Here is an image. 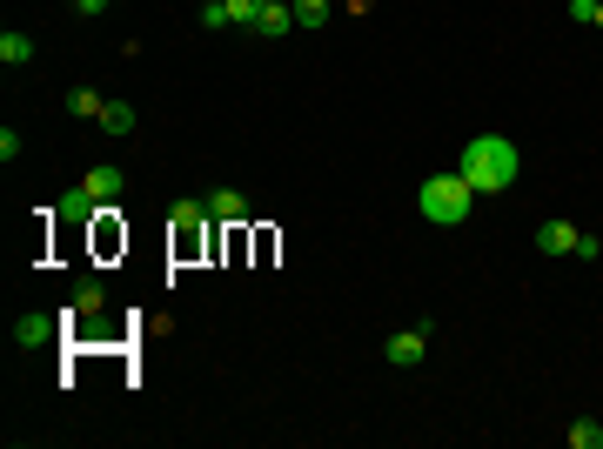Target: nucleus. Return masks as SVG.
<instances>
[{"instance_id": "obj_6", "label": "nucleus", "mask_w": 603, "mask_h": 449, "mask_svg": "<svg viewBox=\"0 0 603 449\" xmlns=\"http://www.w3.org/2000/svg\"><path fill=\"white\" fill-rule=\"evenodd\" d=\"M201 222H208V202H175L168 208V228H175L181 248H201Z\"/></svg>"}, {"instance_id": "obj_5", "label": "nucleus", "mask_w": 603, "mask_h": 449, "mask_svg": "<svg viewBox=\"0 0 603 449\" xmlns=\"http://www.w3.org/2000/svg\"><path fill=\"white\" fill-rule=\"evenodd\" d=\"M289 27H295V0H262V14H255L248 34H255V41H282Z\"/></svg>"}, {"instance_id": "obj_19", "label": "nucleus", "mask_w": 603, "mask_h": 449, "mask_svg": "<svg viewBox=\"0 0 603 449\" xmlns=\"http://www.w3.org/2000/svg\"><path fill=\"white\" fill-rule=\"evenodd\" d=\"M74 7H81V14H88V21H94V14H101V7H108V0H74Z\"/></svg>"}, {"instance_id": "obj_14", "label": "nucleus", "mask_w": 603, "mask_h": 449, "mask_svg": "<svg viewBox=\"0 0 603 449\" xmlns=\"http://www.w3.org/2000/svg\"><path fill=\"white\" fill-rule=\"evenodd\" d=\"M570 449H603V423L597 416H577V423H570Z\"/></svg>"}, {"instance_id": "obj_3", "label": "nucleus", "mask_w": 603, "mask_h": 449, "mask_svg": "<svg viewBox=\"0 0 603 449\" xmlns=\"http://www.w3.org/2000/svg\"><path fill=\"white\" fill-rule=\"evenodd\" d=\"M429 336H436V322H409V329H396V336L382 342V356L396 362V369H416L429 356Z\"/></svg>"}, {"instance_id": "obj_9", "label": "nucleus", "mask_w": 603, "mask_h": 449, "mask_svg": "<svg viewBox=\"0 0 603 449\" xmlns=\"http://www.w3.org/2000/svg\"><path fill=\"white\" fill-rule=\"evenodd\" d=\"M61 215H67V222H94V215H101V202L88 195V181H81V188H67V195H61Z\"/></svg>"}, {"instance_id": "obj_8", "label": "nucleus", "mask_w": 603, "mask_h": 449, "mask_svg": "<svg viewBox=\"0 0 603 449\" xmlns=\"http://www.w3.org/2000/svg\"><path fill=\"white\" fill-rule=\"evenodd\" d=\"M577 235L583 228H570V222H543L536 228V248H543V255H577Z\"/></svg>"}, {"instance_id": "obj_2", "label": "nucleus", "mask_w": 603, "mask_h": 449, "mask_svg": "<svg viewBox=\"0 0 603 449\" xmlns=\"http://www.w3.org/2000/svg\"><path fill=\"white\" fill-rule=\"evenodd\" d=\"M416 208H423V222H436V228H463L469 208H476V188L463 181V168H443V175H429L423 188H416Z\"/></svg>"}, {"instance_id": "obj_20", "label": "nucleus", "mask_w": 603, "mask_h": 449, "mask_svg": "<svg viewBox=\"0 0 603 449\" xmlns=\"http://www.w3.org/2000/svg\"><path fill=\"white\" fill-rule=\"evenodd\" d=\"M597 27H603V0H597Z\"/></svg>"}, {"instance_id": "obj_1", "label": "nucleus", "mask_w": 603, "mask_h": 449, "mask_svg": "<svg viewBox=\"0 0 603 449\" xmlns=\"http://www.w3.org/2000/svg\"><path fill=\"white\" fill-rule=\"evenodd\" d=\"M456 168H463V181L476 188V195H503V188H516L523 155H516L510 135H469L463 155H456Z\"/></svg>"}, {"instance_id": "obj_12", "label": "nucleus", "mask_w": 603, "mask_h": 449, "mask_svg": "<svg viewBox=\"0 0 603 449\" xmlns=\"http://www.w3.org/2000/svg\"><path fill=\"white\" fill-rule=\"evenodd\" d=\"M121 188H128V181H121V168H94V175H88V195H94V202H121Z\"/></svg>"}, {"instance_id": "obj_10", "label": "nucleus", "mask_w": 603, "mask_h": 449, "mask_svg": "<svg viewBox=\"0 0 603 449\" xmlns=\"http://www.w3.org/2000/svg\"><path fill=\"white\" fill-rule=\"evenodd\" d=\"M101 309H108V289H101V275H88V282L74 289V315L88 322V315H101Z\"/></svg>"}, {"instance_id": "obj_11", "label": "nucleus", "mask_w": 603, "mask_h": 449, "mask_svg": "<svg viewBox=\"0 0 603 449\" xmlns=\"http://www.w3.org/2000/svg\"><path fill=\"white\" fill-rule=\"evenodd\" d=\"M0 61H7V68H27V61H34V41H27L21 27H7V34H0Z\"/></svg>"}, {"instance_id": "obj_15", "label": "nucleus", "mask_w": 603, "mask_h": 449, "mask_svg": "<svg viewBox=\"0 0 603 449\" xmlns=\"http://www.w3.org/2000/svg\"><path fill=\"white\" fill-rule=\"evenodd\" d=\"M67 108L88 114V121H101V108H108V101H101V88H74V94H67Z\"/></svg>"}, {"instance_id": "obj_13", "label": "nucleus", "mask_w": 603, "mask_h": 449, "mask_svg": "<svg viewBox=\"0 0 603 449\" xmlns=\"http://www.w3.org/2000/svg\"><path fill=\"white\" fill-rule=\"evenodd\" d=\"M101 128H108L114 141H121V135H134V108H128V101H108V108H101Z\"/></svg>"}, {"instance_id": "obj_4", "label": "nucleus", "mask_w": 603, "mask_h": 449, "mask_svg": "<svg viewBox=\"0 0 603 449\" xmlns=\"http://www.w3.org/2000/svg\"><path fill=\"white\" fill-rule=\"evenodd\" d=\"M54 322H61V315L21 309V315H14V349H47V342H54Z\"/></svg>"}, {"instance_id": "obj_7", "label": "nucleus", "mask_w": 603, "mask_h": 449, "mask_svg": "<svg viewBox=\"0 0 603 449\" xmlns=\"http://www.w3.org/2000/svg\"><path fill=\"white\" fill-rule=\"evenodd\" d=\"M201 202H208V215H215L222 228H242L248 222V195H242V188H215V195H201Z\"/></svg>"}, {"instance_id": "obj_17", "label": "nucleus", "mask_w": 603, "mask_h": 449, "mask_svg": "<svg viewBox=\"0 0 603 449\" xmlns=\"http://www.w3.org/2000/svg\"><path fill=\"white\" fill-rule=\"evenodd\" d=\"M201 27H235L228 21V0H208V7H201Z\"/></svg>"}, {"instance_id": "obj_16", "label": "nucleus", "mask_w": 603, "mask_h": 449, "mask_svg": "<svg viewBox=\"0 0 603 449\" xmlns=\"http://www.w3.org/2000/svg\"><path fill=\"white\" fill-rule=\"evenodd\" d=\"M329 21V0H295V27H322Z\"/></svg>"}, {"instance_id": "obj_18", "label": "nucleus", "mask_w": 603, "mask_h": 449, "mask_svg": "<svg viewBox=\"0 0 603 449\" xmlns=\"http://www.w3.org/2000/svg\"><path fill=\"white\" fill-rule=\"evenodd\" d=\"M570 21H583V27H597V0H570Z\"/></svg>"}]
</instances>
